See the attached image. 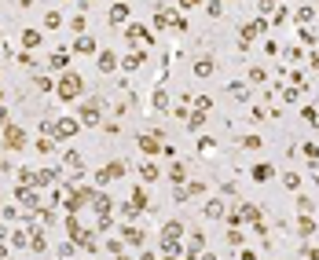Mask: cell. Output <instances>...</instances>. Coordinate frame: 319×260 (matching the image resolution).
Returning a JSON list of instances; mask_svg holds the SVG:
<instances>
[{
  "label": "cell",
  "instance_id": "obj_1",
  "mask_svg": "<svg viewBox=\"0 0 319 260\" xmlns=\"http://www.w3.org/2000/svg\"><path fill=\"white\" fill-rule=\"evenodd\" d=\"M55 96L63 99V103L81 99V96H85V77H81V73H73V70H66L63 77L55 81Z\"/></svg>",
  "mask_w": 319,
  "mask_h": 260
},
{
  "label": "cell",
  "instance_id": "obj_2",
  "mask_svg": "<svg viewBox=\"0 0 319 260\" xmlns=\"http://www.w3.org/2000/svg\"><path fill=\"white\" fill-rule=\"evenodd\" d=\"M77 121H81V125H88V128L99 125V121H103V99H85V103L77 106Z\"/></svg>",
  "mask_w": 319,
  "mask_h": 260
},
{
  "label": "cell",
  "instance_id": "obj_3",
  "mask_svg": "<svg viewBox=\"0 0 319 260\" xmlns=\"http://www.w3.org/2000/svg\"><path fill=\"white\" fill-rule=\"evenodd\" d=\"M59 180H63V169H52V165H44V169H33V187H59Z\"/></svg>",
  "mask_w": 319,
  "mask_h": 260
},
{
  "label": "cell",
  "instance_id": "obj_4",
  "mask_svg": "<svg viewBox=\"0 0 319 260\" xmlns=\"http://www.w3.org/2000/svg\"><path fill=\"white\" fill-rule=\"evenodd\" d=\"M22 147H26V128L8 125L4 128V150H22Z\"/></svg>",
  "mask_w": 319,
  "mask_h": 260
},
{
  "label": "cell",
  "instance_id": "obj_5",
  "mask_svg": "<svg viewBox=\"0 0 319 260\" xmlns=\"http://www.w3.org/2000/svg\"><path fill=\"white\" fill-rule=\"evenodd\" d=\"M15 198L22 202V212H37L41 209V198H37L33 187H15Z\"/></svg>",
  "mask_w": 319,
  "mask_h": 260
},
{
  "label": "cell",
  "instance_id": "obj_6",
  "mask_svg": "<svg viewBox=\"0 0 319 260\" xmlns=\"http://www.w3.org/2000/svg\"><path fill=\"white\" fill-rule=\"evenodd\" d=\"M81 121L77 117H55V140H70V136H77Z\"/></svg>",
  "mask_w": 319,
  "mask_h": 260
},
{
  "label": "cell",
  "instance_id": "obj_7",
  "mask_svg": "<svg viewBox=\"0 0 319 260\" xmlns=\"http://www.w3.org/2000/svg\"><path fill=\"white\" fill-rule=\"evenodd\" d=\"M117 176H125V161H106L103 169H99V183H110Z\"/></svg>",
  "mask_w": 319,
  "mask_h": 260
},
{
  "label": "cell",
  "instance_id": "obj_8",
  "mask_svg": "<svg viewBox=\"0 0 319 260\" xmlns=\"http://www.w3.org/2000/svg\"><path fill=\"white\" fill-rule=\"evenodd\" d=\"M73 55H96V37L81 33L77 40H73Z\"/></svg>",
  "mask_w": 319,
  "mask_h": 260
},
{
  "label": "cell",
  "instance_id": "obj_9",
  "mask_svg": "<svg viewBox=\"0 0 319 260\" xmlns=\"http://www.w3.org/2000/svg\"><path fill=\"white\" fill-rule=\"evenodd\" d=\"M66 66H70V52H52L48 55V70H63L66 73Z\"/></svg>",
  "mask_w": 319,
  "mask_h": 260
},
{
  "label": "cell",
  "instance_id": "obj_10",
  "mask_svg": "<svg viewBox=\"0 0 319 260\" xmlns=\"http://www.w3.org/2000/svg\"><path fill=\"white\" fill-rule=\"evenodd\" d=\"M114 66H117V55H114V52H99V70L110 73Z\"/></svg>",
  "mask_w": 319,
  "mask_h": 260
},
{
  "label": "cell",
  "instance_id": "obj_11",
  "mask_svg": "<svg viewBox=\"0 0 319 260\" xmlns=\"http://www.w3.org/2000/svg\"><path fill=\"white\" fill-rule=\"evenodd\" d=\"M41 44V29H22V48H37Z\"/></svg>",
  "mask_w": 319,
  "mask_h": 260
},
{
  "label": "cell",
  "instance_id": "obj_12",
  "mask_svg": "<svg viewBox=\"0 0 319 260\" xmlns=\"http://www.w3.org/2000/svg\"><path fill=\"white\" fill-rule=\"evenodd\" d=\"M55 147H59V140H52V136H41V140H37V150H41V154H52Z\"/></svg>",
  "mask_w": 319,
  "mask_h": 260
},
{
  "label": "cell",
  "instance_id": "obj_13",
  "mask_svg": "<svg viewBox=\"0 0 319 260\" xmlns=\"http://www.w3.org/2000/svg\"><path fill=\"white\" fill-rule=\"evenodd\" d=\"M59 26H63V15H59V11H48V15H44V29H59Z\"/></svg>",
  "mask_w": 319,
  "mask_h": 260
},
{
  "label": "cell",
  "instance_id": "obj_14",
  "mask_svg": "<svg viewBox=\"0 0 319 260\" xmlns=\"http://www.w3.org/2000/svg\"><path fill=\"white\" fill-rule=\"evenodd\" d=\"M63 161L70 165V169H81V165H85V158L77 154V150H66V154H63Z\"/></svg>",
  "mask_w": 319,
  "mask_h": 260
},
{
  "label": "cell",
  "instance_id": "obj_15",
  "mask_svg": "<svg viewBox=\"0 0 319 260\" xmlns=\"http://www.w3.org/2000/svg\"><path fill=\"white\" fill-rule=\"evenodd\" d=\"M125 19H129V8H125V4L110 8V22H125Z\"/></svg>",
  "mask_w": 319,
  "mask_h": 260
},
{
  "label": "cell",
  "instance_id": "obj_16",
  "mask_svg": "<svg viewBox=\"0 0 319 260\" xmlns=\"http://www.w3.org/2000/svg\"><path fill=\"white\" fill-rule=\"evenodd\" d=\"M11 246H15V249L29 246V231H15V235H11Z\"/></svg>",
  "mask_w": 319,
  "mask_h": 260
},
{
  "label": "cell",
  "instance_id": "obj_17",
  "mask_svg": "<svg viewBox=\"0 0 319 260\" xmlns=\"http://www.w3.org/2000/svg\"><path fill=\"white\" fill-rule=\"evenodd\" d=\"M140 147L147 150V154H154V150H158V140H154V136H140Z\"/></svg>",
  "mask_w": 319,
  "mask_h": 260
},
{
  "label": "cell",
  "instance_id": "obj_18",
  "mask_svg": "<svg viewBox=\"0 0 319 260\" xmlns=\"http://www.w3.org/2000/svg\"><path fill=\"white\" fill-rule=\"evenodd\" d=\"M33 84H37V92H55V81L52 77H33Z\"/></svg>",
  "mask_w": 319,
  "mask_h": 260
},
{
  "label": "cell",
  "instance_id": "obj_19",
  "mask_svg": "<svg viewBox=\"0 0 319 260\" xmlns=\"http://www.w3.org/2000/svg\"><path fill=\"white\" fill-rule=\"evenodd\" d=\"M271 172H275L271 165H257V169H253V180H271Z\"/></svg>",
  "mask_w": 319,
  "mask_h": 260
},
{
  "label": "cell",
  "instance_id": "obj_20",
  "mask_svg": "<svg viewBox=\"0 0 319 260\" xmlns=\"http://www.w3.org/2000/svg\"><path fill=\"white\" fill-rule=\"evenodd\" d=\"M140 176L150 183V180H158V169H154V165H140Z\"/></svg>",
  "mask_w": 319,
  "mask_h": 260
},
{
  "label": "cell",
  "instance_id": "obj_21",
  "mask_svg": "<svg viewBox=\"0 0 319 260\" xmlns=\"http://www.w3.org/2000/svg\"><path fill=\"white\" fill-rule=\"evenodd\" d=\"M194 73H198V77H206V73H213V63H209V59H202V63H194Z\"/></svg>",
  "mask_w": 319,
  "mask_h": 260
},
{
  "label": "cell",
  "instance_id": "obj_22",
  "mask_svg": "<svg viewBox=\"0 0 319 260\" xmlns=\"http://www.w3.org/2000/svg\"><path fill=\"white\" fill-rule=\"evenodd\" d=\"M55 253H59V256H63V260H70V256H73V242H63V246H59Z\"/></svg>",
  "mask_w": 319,
  "mask_h": 260
},
{
  "label": "cell",
  "instance_id": "obj_23",
  "mask_svg": "<svg viewBox=\"0 0 319 260\" xmlns=\"http://www.w3.org/2000/svg\"><path fill=\"white\" fill-rule=\"evenodd\" d=\"M220 212H224L220 202H209V205H206V216H220Z\"/></svg>",
  "mask_w": 319,
  "mask_h": 260
},
{
  "label": "cell",
  "instance_id": "obj_24",
  "mask_svg": "<svg viewBox=\"0 0 319 260\" xmlns=\"http://www.w3.org/2000/svg\"><path fill=\"white\" fill-rule=\"evenodd\" d=\"M85 26H88V22H85V15H77V19L70 22V29H77V33H85Z\"/></svg>",
  "mask_w": 319,
  "mask_h": 260
},
{
  "label": "cell",
  "instance_id": "obj_25",
  "mask_svg": "<svg viewBox=\"0 0 319 260\" xmlns=\"http://www.w3.org/2000/svg\"><path fill=\"white\" fill-rule=\"evenodd\" d=\"M8 125H11V121H8V106L0 103V128H8Z\"/></svg>",
  "mask_w": 319,
  "mask_h": 260
},
{
  "label": "cell",
  "instance_id": "obj_26",
  "mask_svg": "<svg viewBox=\"0 0 319 260\" xmlns=\"http://www.w3.org/2000/svg\"><path fill=\"white\" fill-rule=\"evenodd\" d=\"M4 169H8V158H4V154H0V172H4Z\"/></svg>",
  "mask_w": 319,
  "mask_h": 260
},
{
  "label": "cell",
  "instance_id": "obj_27",
  "mask_svg": "<svg viewBox=\"0 0 319 260\" xmlns=\"http://www.w3.org/2000/svg\"><path fill=\"white\" fill-rule=\"evenodd\" d=\"M4 235H8V227H4V224H0V238H4Z\"/></svg>",
  "mask_w": 319,
  "mask_h": 260
},
{
  "label": "cell",
  "instance_id": "obj_28",
  "mask_svg": "<svg viewBox=\"0 0 319 260\" xmlns=\"http://www.w3.org/2000/svg\"><path fill=\"white\" fill-rule=\"evenodd\" d=\"M0 103H4V88H0Z\"/></svg>",
  "mask_w": 319,
  "mask_h": 260
}]
</instances>
